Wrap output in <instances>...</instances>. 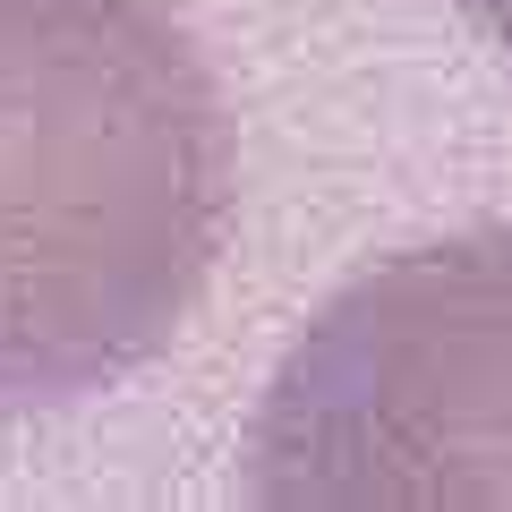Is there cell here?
<instances>
[{
  "instance_id": "6da1fadb",
  "label": "cell",
  "mask_w": 512,
  "mask_h": 512,
  "mask_svg": "<svg viewBox=\"0 0 512 512\" xmlns=\"http://www.w3.org/2000/svg\"><path fill=\"white\" fill-rule=\"evenodd\" d=\"M231 111L171 0H0V410H69L188 325Z\"/></svg>"
},
{
  "instance_id": "7a4b0ae2",
  "label": "cell",
  "mask_w": 512,
  "mask_h": 512,
  "mask_svg": "<svg viewBox=\"0 0 512 512\" xmlns=\"http://www.w3.org/2000/svg\"><path fill=\"white\" fill-rule=\"evenodd\" d=\"M256 504H512V222L359 274L265 384Z\"/></svg>"
},
{
  "instance_id": "3957f363",
  "label": "cell",
  "mask_w": 512,
  "mask_h": 512,
  "mask_svg": "<svg viewBox=\"0 0 512 512\" xmlns=\"http://www.w3.org/2000/svg\"><path fill=\"white\" fill-rule=\"evenodd\" d=\"M461 18H470L495 52H512V0H461Z\"/></svg>"
}]
</instances>
